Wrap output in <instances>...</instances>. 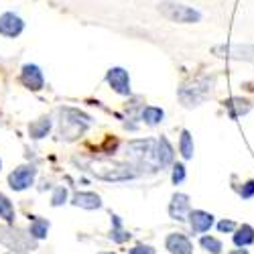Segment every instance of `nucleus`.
Listing matches in <instances>:
<instances>
[{
    "label": "nucleus",
    "instance_id": "1",
    "mask_svg": "<svg viewBox=\"0 0 254 254\" xmlns=\"http://www.w3.org/2000/svg\"><path fill=\"white\" fill-rule=\"evenodd\" d=\"M92 126V118L75 108H63L61 110V122H59V132L61 138L65 140H75L81 136Z\"/></svg>",
    "mask_w": 254,
    "mask_h": 254
},
{
    "label": "nucleus",
    "instance_id": "2",
    "mask_svg": "<svg viewBox=\"0 0 254 254\" xmlns=\"http://www.w3.org/2000/svg\"><path fill=\"white\" fill-rule=\"evenodd\" d=\"M216 86V79L214 77H197L191 83H185V86L179 90V100L183 102V106L187 108H195L201 102H205L211 92H214Z\"/></svg>",
    "mask_w": 254,
    "mask_h": 254
},
{
    "label": "nucleus",
    "instance_id": "3",
    "mask_svg": "<svg viewBox=\"0 0 254 254\" xmlns=\"http://www.w3.org/2000/svg\"><path fill=\"white\" fill-rule=\"evenodd\" d=\"M90 171L102 179V181H112V183H118V181H128V179H134L136 173L128 165H122V163H112V161H92L90 163Z\"/></svg>",
    "mask_w": 254,
    "mask_h": 254
},
{
    "label": "nucleus",
    "instance_id": "4",
    "mask_svg": "<svg viewBox=\"0 0 254 254\" xmlns=\"http://www.w3.org/2000/svg\"><path fill=\"white\" fill-rule=\"evenodd\" d=\"M159 12L165 18L171 20V23H181V25H191V23H199L201 20V14L195 8L179 4V2H161Z\"/></svg>",
    "mask_w": 254,
    "mask_h": 254
},
{
    "label": "nucleus",
    "instance_id": "5",
    "mask_svg": "<svg viewBox=\"0 0 254 254\" xmlns=\"http://www.w3.org/2000/svg\"><path fill=\"white\" fill-rule=\"evenodd\" d=\"M157 142L153 138H144V140H130L126 144V157H130L136 165H146L149 159H157Z\"/></svg>",
    "mask_w": 254,
    "mask_h": 254
},
{
    "label": "nucleus",
    "instance_id": "6",
    "mask_svg": "<svg viewBox=\"0 0 254 254\" xmlns=\"http://www.w3.org/2000/svg\"><path fill=\"white\" fill-rule=\"evenodd\" d=\"M0 242H2L6 248L16 250V252H27V250L35 248V242H33L31 234H20L18 230L8 228V226L0 228Z\"/></svg>",
    "mask_w": 254,
    "mask_h": 254
},
{
    "label": "nucleus",
    "instance_id": "7",
    "mask_svg": "<svg viewBox=\"0 0 254 254\" xmlns=\"http://www.w3.org/2000/svg\"><path fill=\"white\" fill-rule=\"evenodd\" d=\"M35 177H37V169L33 165H23V167L14 169V171L8 175V185L14 189V191H25L27 187L33 185Z\"/></svg>",
    "mask_w": 254,
    "mask_h": 254
},
{
    "label": "nucleus",
    "instance_id": "8",
    "mask_svg": "<svg viewBox=\"0 0 254 254\" xmlns=\"http://www.w3.org/2000/svg\"><path fill=\"white\" fill-rule=\"evenodd\" d=\"M106 79H108L110 88L120 94V96H128L130 94V77H128V71L122 69V67H112L106 73Z\"/></svg>",
    "mask_w": 254,
    "mask_h": 254
},
{
    "label": "nucleus",
    "instance_id": "9",
    "mask_svg": "<svg viewBox=\"0 0 254 254\" xmlns=\"http://www.w3.org/2000/svg\"><path fill=\"white\" fill-rule=\"evenodd\" d=\"M25 29V23L23 18L16 16L14 12H4L0 14V35L2 37H8V39H14L23 33Z\"/></svg>",
    "mask_w": 254,
    "mask_h": 254
},
{
    "label": "nucleus",
    "instance_id": "10",
    "mask_svg": "<svg viewBox=\"0 0 254 254\" xmlns=\"http://www.w3.org/2000/svg\"><path fill=\"white\" fill-rule=\"evenodd\" d=\"M20 81H23L25 88H29L33 92H39L45 86L43 71H41L37 65H33V63H27V65L23 67V71H20Z\"/></svg>",
    "mask_w": 254,
    "mask_h": 254
},
{
    "label": "nucleus",
    "instance_id": "11",
    "mask_svg": "<svg viewBox=\"0 0 254 254\" xmlns=\"http://www.w3.org/2000/svg\"><path fill=\"white\" fill-rule=\"evenodd\" d=\"M191 214V205H189V197L185 193H175L171 199V205H169V216L177 222H183L185 218H189Z\"/></svg>",
    "mask_w": 254,
    "mask_h": 254
},
{
    "label": "nucleus",
    "instance_id": "12",
    "mask_svg": "<svg viewBox=\"0 0 254 254\" xmlns=\"http://www.w3.org/2000/svg\"><path fill=\"white\" fill-rule=\"evenodd\" d=\"M216 53H220V57L254 61V45H226V47H216Z\"/></svg>",
    "mask_w": 254,
    "mask_h": 254
},
{
    "label": "nucleus",
    "instance_id": "13",
    "mask_svg": "<svg viewBox=\"0 0 254 254\" xmlns=\"http://www.w3.org/2000/svg\"><path fill=\"white\" fill-rule=\"evenodd\" d=\"M189 226H191L193 234H203V232H207L214 226V216L203 209H193L191 214H189Z\"/></svg>",
    "mask_w": 254,
    "mask_h": 254
},
{
    "label": "nucleus",
    "instance_id": "14",
    "mask_svg": "<svg viewBox=\"0 0 254 254\" xmlns=\"http://www.w3.org/2000/svg\"><path fill=\"white\" fill-rule=\"evenodd\" d=\"M165 246L171 254H191L193 252L191 240L183 234H169L165 240Z\"/></svg>",
    "mask_w": 254,
    "mask_h": 254
},
{
    "label": "nucleus",
    "instance_id": "15",
    "mask_svg": "<svg viewBox=\"0 0 254 254\" xmlns=\"http://www.w3.org/2000/svg\"><path fill=\"white\" fill-rule=\"evenodd\" d=\"M173 159H175V151H173L171 142L167 140V136H161L157 140V163H159V167L173 165Z\"/></svg>",
    "mask_w": 254,
    "mask_h": 254
},
{
    "label": "nucleus",
    "instance_id": "16",
    "mask_svg": "<svg viewBox=\"0 0 254 254\" xmlns=\"http://www.w3.org/2000/svg\"><path fill=\"white\" fill-rule=\"evenodd\" d=\"M224 106H226V110L230 112V118H234V120L244 116V114H248L250 108H252V104L248 100H244V98H230L228 102H224Z\"/></svg>",
    "mask_w": 254,
    "mask_h": 254
},
{
    "label": "nucleus",
    "instance_id": "17",
    "mask_svg": "<svg viewBox=\"0 0 254 254\" xmlns=\"http://www.w3.org/2000/svg\"><path fill=\"white\" fill-rule=\"evenodd\" d=\"M73 205L81 207V209H100L102 199H100V195H96L92 191H81V193L73 195Z\"/></svg>",
    "mask_w": 254,
    "mask_h": 254
},
{
    "label": "nucleus",
    "instance_id": "18",
    "mask_svg": "<svg viewBox=\"0 0 254 254\" xmlns=\"http://www.w3.org/2000/svg\"><path fill=\"white\" fill-rule=\"evenodd\" d=\"M252 242H254V228L248 224H242L234 234V244L238 248H244V246H250Z\"/></svg>",
    "mask_w": 254,
    "mask_h": 254
},
{
    "label": "nucleus",
    "instance_id": "19",
    "mask_svg": "<svg viewBox=\"0 0 254 254\" xmlns=\"http://www.w3.org/2000/svg\"><path fill=\"white\" fill-rule=\"evenodd\" d=\"M49 130H51V120L49 118H39V120L29 124L31 138H43V136H47Z\"/></svg>",
    "mask_w": 254,
    "mask_h": 254
},
{
    "label": "nucleus",
    "instance_id": "20",
    "mask_svg": "<svg viewBox=\"0 0 254 254\" xmlns=\"http://www.w3.org/2000/svg\"><path fill=\"white\" fill-rule=\"evenodd\" d=\"M179 153L185 161L193 159V136L189 134V130H181V138H179Z\"/></svg>",
    "mask_w": 254,
    "mask_h": 254
},
{
    "label": "nucleus",
    "instance_id": "21",
    "mask_svg": "<svg viewBox=\"0 0 254 254\" xmlns=\"http://www.w3.org/2000/svg\"><path fill=\"white\" fill-rule=\"evenodd\" d=\"M47 232H49V222L43 220V218H35L31 222V228H29V234L35 238V240H43L47 238Z\"/></svg>",
    "mask_w": 254,
    "mask_h": 254
},
{
    "label": "nucleus",
    "instance_id": "22",
    "mask_svg": "<svg viewBox=\"0 0 254 254\" xmlns=\"http://www.w3.org/2000/svg\"><path fill=\"white\" fill-rule=\"evenodd\" d=\"M163 118H165V112L161 108H157V106H144V108H142V120L146 124L155 126V124L163 122Z\"/></svg>",
    "mask_w": 254,
    "mask_h": 254
},
{
    "label": "nucleus",
    "instance_id": "23",
    "mask_svg": "<svg viewBox=\"0 0 254 254\" xmlns=\"http://www.w3.org/2000/svg\"><path fill=\"white\" fill-rule=\"evenodd\" d=\"M0 218H2L6 224L14 222V207H12L10 199L6 195H2V193H0Z\"/></svg>",
    "mask_w": 254,
    "mask_h": 254
},
{
    "label": "nucleus",
    "instance_id": "24",
    "mask_svg": "<svg viewBox=\"0 0 254 254\" xmlns=\"http://www.w3.org/2000/svg\"><path fill=\"white\" fill-rule=\"evenodd\" d=\"M199 244H201V248H205L211 254H220L222 252V242L218 238H214V236H203L199 240Z\"/></svg>",
    "mask_w": 254,
    "mask_h": 254
},
{
    "label": "nucleus",
    "instance_id": "25",
    "mask_svg": "<svg viewBox=\"0 0 254 254\" xmlns=\"http://www.w3.org/2000/svg\"><path fill=\"white\" fill-rule=\"evenodd\" d=\"M67 201V189L65 187H57L55 191H53V197H51V205L53 207H59Z\"/></svg>",
    "mask_w": 254,
    "mask_h": 254
},
{
    "label": "nucleus",
    "instance_id": "26",
    "mask_svg": "<svg viewBox=\"0 0 254 254\" xmlns=\"http://www.w3.org/2000/svg\"><path fill=\"white\" fill-rule=\"evenodd\" d=\"M114 242H118V244H122V242H126L130 238V234L128 232H124V230H120V226H116L114 230H112V236H110Z\"/></svg>",
    "mask_w": 254,
    "mask_h": 254
},
{
    "label": "nucleus",
    "instance_id": "27",
    "mask_svg": "<svg viewBox=\"0 0 254 254\" xmlns=\"http://www.w3.org/2000/svg\"><path fill=\"white\" fill-rule=\"evenodd\" d=\"M173 183L175 185H179L183 179H185V167L181 165V163H177V165H173Z\"/></svg>",
    "mask_w": 254,
    "mask_h": 254
},
{
    "label": "nucleus",
    "instance_id": "28",
    "mask_svg": "<svg viewBox=\"0 0 254 254\" xmlns=\"http://www.w3.org/2000/svg\"><path fill=\"white\" fill-rule=\"evenodd\" d=\"M240 197H242V199H250V197H254V179L248 181V183H244V185L240 187Z\"/></svg>",
    "mask_w": 254,
    "mask_h": 254
},
{
    "label": "nucleus",
    "instance_id": "29",
    "mask_svg": "<svg viewBox=\"0 0 254 254\" xmlns=\"http://www.w3.org/2000/svg\"><path fill=\"white\" fill-rule=\"evenodd\" d=\"M218 230H220V232H234V230H236V224L232 222V220H222V222L218 224Z\"/></svg>",
    "mask_w": 254,
    "mask_h": 254
},
{
    "label": "nucleus",
    "instance_id": "30",
    "mask_svg": "<svg viewBox=\"0 0 254 254\" xmlns=\"http://www.w3.org/2000/svg\"><path fill=\"white\" fill-rule=\"evenodd\" d=\"M130 254H155V250L151 246H136L130 250Z\"/></svg>",
    "mask_w": 254,
    "mask_h": 254
},
{
    "label": "nucleus",
    "instance_id": "31",
    "mask_svg": "<svg viewBox=\"0 0 254 254\" xmlns=\"http://www.w3.org/2000/svg\"><path fill=\"white\" fill-rule=\"evenodd\" d=\"M230 254H248V250L242 248V250H234V252H230Z\"/></svg>",
    "mask_w": 254,
    "mask_h": 254
},
{
    "label": "nucleus",
    "instance_id": "32",
    "mask_svg": "<svg viewBox=\"0 0 254 254\" xmlns=\"http://www.w3.org/2000/svg\"><path fill=\"white\" fill-rule=\"evenodd\" d=\"M100 254H114V252H100Z\"/></svg>",
    "mask_w": 254,
    "mask_h": 254
},
{
    "label": "nucleus",
    "instance_id": "33",
    "mask_svg": "<svg viewBox=\"0 0 254 254\" xmlns=\"http://www.w3.org/2000/svg\"><path fill=\"white\" fill-rule=\"evenodd\" d=\"M0 171H2V161H0Z\"/></svg>",
    "mask_w": 254,
    "mask_h": 254
}]
</instances>
